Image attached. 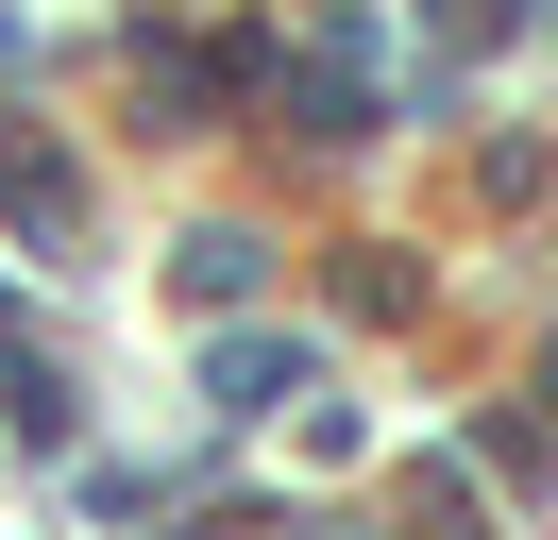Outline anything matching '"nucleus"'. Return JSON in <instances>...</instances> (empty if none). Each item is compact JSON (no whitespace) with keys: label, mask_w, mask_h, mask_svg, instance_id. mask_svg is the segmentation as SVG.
Returning <instances> with one entry per match:
<instances>
[{"label":"nucleus","mask_w":558,"mask_h":540,"mask_svg":"<svg viewBox=\"0 0 558 540\" xmlns=\"http://www.w3.org/2000/svg\"><path fill=\"white\" fill-rule=\"evenodd\" d=\"M0 202H17V220H35L51 254H69V236H85V186H69V152H35V135H17V152H0Z\"/></svg>","instance_id":"f257e3e1"},{"label":"nucleus","mask_w":558,"mask_h":540,"mask_svg":"<svg viewBox=\"0 0 558 540\" xmlns=\"http://www.w3.org/2000/svg\"><path fill=\"white\" fill-rule=\"evenodd\" d=\"M204 389H220V405H288V389H305V338H220Z\"/></svg>","instance_id":"f03ea898"}]
</instances>
